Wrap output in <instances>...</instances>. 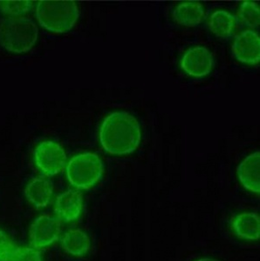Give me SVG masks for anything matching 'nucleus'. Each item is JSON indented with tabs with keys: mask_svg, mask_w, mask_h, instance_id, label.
Here are the masks:
<instances>
[{
	"mask_svg": "<svg viewBox=\"0 0 260 261\" xmlns=\"http://www.w3.org/2000/svg\"><path fill=\"white\" fill-rule=\"evenodd\" d=\"M140 128L134 116L126 112L111 113L100 130V140L106 151L114 155L131 153L140 145Z\"/></svg>",
	"mask_w": 260,
	"mask_h": 261,
	"instance_id": "obj_1",
	"label": "nucleus"
},
{
	"mask_svg": "<svg viewBox=\"0 0 260 261\" xmlns=\"http://www.w3.org/2000/svg\"><path fill=\"white\" fill-rule=\"evenodd\" d=\"M39 28L28 18H12L0 24V44L13 54H25L36 44Z\"/></svg>",
	"mask_w": 260,
	"mask_h": 261,
	"instance_id": "obj_2",
	"label": "nucleus"
},
{
	"mask_svg": "<svg viewBox=\"0 0 260 261\" xmlns=\"http://www.w3.org/2000/svg\"><path fill=\"white\" fill-rule=\"evenodd\" d=\"M39 24L54 33H65L75 27L79 9L74 1H39L36 7Z\"/></svg>",
	"mask_w": 260,
	"mask_h": 261,
	"instance_id": "obj_3",
	"label": "nucleus"
},
{
	"mask_svg": "<svg viewBox=\"0 0 260 261\" xmlns=\"http://www.w3.org/2000/svg\"><path fill=\"white\" fill-rule=\"evenodd\" d=\"M103 172V164L99 156L92 152L76 155L66 167L68 181L75 187L88 189L99 181Z\"/></svg>",
	"mask_w": 260,
	"mask_h": 261,
	"instance_id": "obj_4",
	"label": "nucleus"
},
{
	"mask_svg": "<svg viewBox=\"0 0 260 261\" xmlns=\"http://www.w3.org/2000/svg\"><path fill=\"white\" fill-rule=\"evenodd\" d=\"M36 165L45 174L56 175L62 172L66 164V155L62 147L54 141H44L34 151Z\"/></svg>",
	"mask_w": 260,
	"mask_h": 261,
	"instance_id": "obj_5",
	"label": "nucleus"
},
{
	"mask_svg": "<svg viewBox=\"0 0 260 261\" xmlns=\"http://www.w3.org/2000/svg\"><path fill=\"white\" fill-rule=\"evenodd\" d=\"M232 54L240 62L257 65L260 60V38L254 31L246 30L235 38Z\"/></svg>",
	"mask_w": 260,
	"mask_h": 261,
	"instance_id": "obj_6",
	"label": "nucleus"
},
{
	"mask_svg": "<svg viewBox=\"0 0 260 261\" xmlns=\"http://www.w3.org/2000/svg\"><path fill=\"white\" fill-rule=\"evenodd\" d=\"M214 65V58L207 48H191L182 57L181 66L187 74L193 77H203L209 74Z\"/></svg>",
	"mask_w": 260,
	"mask_h": 261,
	"instance_id": "obj_7",
	"label": "nucleus"
},
{
	"mask_svg": "<svg viewBox=\"0 0 260 261\" xmlns=\"http://www.w3.org/2000/svg\"><path fill=\"white\" fill-rule=\"evenodd\" d=\"M61 230V222L55 217L42 215L37 219L31 228L33 246L42 248L57 241Z\"/></svg>",
	"mask_w": 260,
	"mask_h": 261,
	"instance_id": "obj_8",
	"label": "nucleus"
},
{
	"mask_svg": "<svg viewBox=\"0 0 260 261\" xmlns=\"http://www.w3.org/2000/svg\"><path fill=\"white\" fill-rule=\"evenodd\" d=\"M243 186L252 193L260 192V151L249 155L240 164L237 169Z\"/></svg>",
	"mask_w": 260,
	"mask_h": 261,
	"instance_id": "obj_9",
	"label": "nucleus"
},
{
	"mask_svg": "<svg viewBox=\"0 0 260 261\" xmlns=\"http://www.w3.org/2000/svg\"><path fill=\"white\" fill-rule=\"evenodd\" d=\"M82 195L77 191H67L60 194L56 200L58 215L66 221L78 219L82 210Z\"/></svg>",
	"mask_w": 260,
	"mask_h": 261,
	"instance_id": "obj_10",
	"label": "nucleus"
},
{
	"mask_svg": "<svg viewBox=\"0 0 260 261\" xmlns=\"http://www.w3.org/2000/svg\"><path fill=\"white\" fill-rule=\"evenodd\" d=\"M172 16L177 24L183 27H196L203 21L204 9L203 5L199 2H184L174 9Z\"/></svg>",
	"mask_w": 260,
	"mask_h": 261,
	"instance_id": "obj_11",
	"label": "nucleus"
},
{
	"mask_svg": "<svg viewBox=\"0 0 260 261\" xmlns=\"http://www.w3.org/2000/svg\"><path fill=\"white\" fill-rule=\"evenodd\" d=\"M237 234L240 237L257 241L260 236V220L258 215L253 213H244L236 217L233 223Z\"/></svg>",
	"mask_w": 260,
	"mask_h": 261,
	"instance_id": "obj_12",
	"label": "nucleus"
},
{
	"mask_svg": "<svg viewBox=\"0 0 260 261\" xmlns=\"http://www.w3.org/2000/svg\"><path fill=\"white\" fill-rule=\"evenodd\" d=\"M53 194V185L44 178H35L26 188V195L37 207H45Z\"/></svg>",
	"mask_w": 260,
	"mask_h": 261,
	"instance_id": "obj_13",
	"label": "nucleus"
},
{
	"mask_svg": "<svg viewBox=\"0 0 260 261\" xmlns=\"http://www.w3.org/2000/svg\"><path fill=\"white\" fill-rule=\"evenodd\" d=\"M90 240L83 231L72 229L66 231L62 239V246L66 252L74 256H83L89 250Z\"/></svg>",
	"mask_w": 260,
	"mask_h": 261,
	"instance_id": "obj_14",
	"label": "nucleus"
},
{
	"mask_svg": "<svg viewBox=\"0 0 260 261\" xmlns=\"http://www.w3.org/2000/svg\"><path fill=\"white\" fill-rule=\"evenodd\" d=\"M237 19L230 12L219 10L212 13L209 19V28L217 37L225 39L233 33Z\"/></svg>",
	"mask_w": 260,
	"mask_h": 261,
	"instance_id": "obj_15",
	"label": "nucleus"
},
{
	"mask_svg": "<svg viewBox=\"0 0 260 261\" xmlns=\"http://www.w3.org/2000/svg\"><path fill=\"white\" fill-rule=\"evenodd\" d=\"M239 17L245 25L257 28L260 24L259 6L252 1L243 2L239 11Z\"/></svg>",
	"mask_w": 260,
	"mask_h": 261,
	"instance_id": "obj_16",
	"label": "nucleus"
},
{
	"mask_svg": "<svg viewBox=\"0 0 260 261\" xmlns=\"http://www.w3.org/2000/svg\"><path fill=\"white\" fill-rule=\"evenodd\" d=\"M32 7L31 1H0V11L8 15H22L30 12Z\"/></svg>",
	"mask_w": 260,
	"mask_h": 261,
	"instance_id": "obj_17",
	"label": "nucleus"
},
{
	"mask_svg": "<svg viewBox=\"0 0 260 261\" xmlns=\"http://www.w3.org/2000/svg\"><path fill=\"white\" fill-rule=\"evenodd\" d=\"M15 251L12 241L5 232L0 231V261H11Z\"/></svg>",
	"mask_w": 260,
	"mask_h": 261,
	"instance_id": "obj_18",
	"label": "nucleus"
},
{
	"mask_svg": "<svg viewBox=\"0 0 260 261\" xmlns=\"http://www.w3.org/2000/svg\"><path fill=\"white\" fill-rule=\"evenodd\" d=\"M11 261H42L39 252L33 248L16 249Z\"/></svg>",
	"mask_w": 260,
	"mask_h": 261,
	"instance_id": "obj_19",
	"label": "nucleus"
},
{
	"mask_svg": "<svg viewBox=\"0 0 260 261\" xmlns=\"http://www.w3.org/2000/svg\"><path fill=\"white\" fill-rule=\"evenodd\" d=\"M198 261H219V260H217V259H214V258H200V259H198Z\"/></svg>",
	"mask_w": 260,
	"mask_h": 261,
	"instance_id": "obj_20",
	"label": "nucleus"
}]
</instances>
